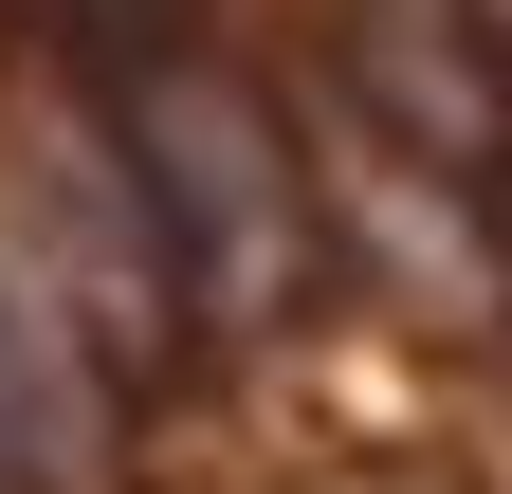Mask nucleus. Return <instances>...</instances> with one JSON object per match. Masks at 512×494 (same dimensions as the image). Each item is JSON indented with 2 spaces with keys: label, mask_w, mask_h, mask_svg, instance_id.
Returning a JSON list of instances; mask_svg holds the SVG:
<instances>
[{
  "label": "nucleus",
  "mask_w": 512,
  "mask_h": 494,
  "mask_svg": "<svg viewBox=\"0 0 512 494\" xmlns=\"http://www.w3.org/2000/svg\"><path fill=\"white\" fill-rule=\"evenodd\" d=\"M348 55H366V92L403 110L439 165H494L512 147V92H494V55H476L458 0H348Z\"/></svg>",
  "instance_id": "obj_3"
},
{
  "label": "nucleus",
  "mask_w": 512,
  "mask_h": 494,
  "mask_svg": "<svg viewBox=\"0 0 512 494\" xmlns=\"http://www.w3.org/2000/svg\"><path fill=\"white\" fill-rule=\"evenodd\" d=\"M0 494H110V385L92 330L0 257Z\"/></svg>",
  "instance_id": "obj_2"
},
{
  "label": "nucleus",
  "mask_w": 512,
  "mask_h": 494,
  "mask_svg": "<svg viewBox=\"0 0 512 494\" xmlns=\"http://www.w3.org/2000/svg\"><path fill=\"white\" fill-rule=\"evenodd\" d=\"M110 165H128V202H147V238H165V275H183L202 330H275L293 312L311 183H293V129L220 55H147V74L110 92Z\"/></svg>",
  "instance_id": "obj_1"
}]
</instances>
